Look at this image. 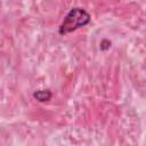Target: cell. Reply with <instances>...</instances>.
I'll return each instance as SVG.
<instances>
[{
	"label": "cell",
	"mask_w": 146,
	"mask_h": 146,
	"mask_svg": "<svg viewBox=\"0 0 146 146\" xmlns=\"http://www.w3.org/2000/svg\"><path fill=\"white\" fill-rule=\"evenodd\" d=\"M90 22V15L83 8H72L67 15L64 17L62 24L58 27V33L60 35L68 34L80 27L86 26Z\"/></svg>",
	"instance_id": "cell-1"
},
{
	"label": "cell",
	"mask_w": 146,
	"mask_h": 146,
	"mask_svg": "<svg viewBox=\"0 0 146 146\" xmlns=\"http://www.w3.org/2000/svg\"><path fill=\"white\" fill-rule=\"evenodd\" d=\"M51 96H52V95H51V91H50V90H36V91L33 94V97H34L36 100L41 102V103H44V102L50 100Z\"/></svg>",
	"instance_id": "cell-2"
}]
</instances>
